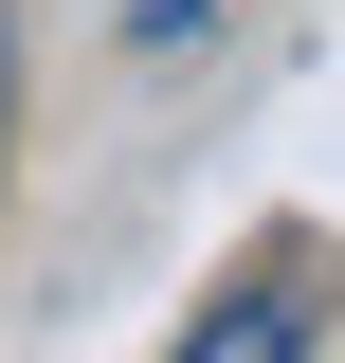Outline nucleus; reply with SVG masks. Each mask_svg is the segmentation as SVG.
I'll return each instance as SVG.
<instances>
[{"label":"nucleus","mask_w":345,"mask_h":363,"mask_svg":"<svg viewBox=\"0 0 345 363\" xmlns=\"http://www.w3.org/2000/svg\"><path fill=\"white\" fill-rule=\"evenodd\" d=\"M309 345H327V272H291V255H273V272H236V291H218L164 363H309Z\"/></svg>","instance_id":"f257e3e1"},{"label":"nucleus","mask_w":345,"mask_h":363,"mask_svg":"<svg viewBox=\"0 0 345 363\" xmlns=\"http://www.w3.org/2000/svg\"><path fill=\"white\" fill-rule=\"evenodd\" d=\"M200 18H218V0H146V37H200Z\"/></svg>","instance_id":"f03ea898"},{"label":"nucleus","mask_w":345,"mask_h":363,"mask_svg":"<svg viewBox=\"0 0 345 363\" xmlns=\"http://www.w3.org/2000/svg\"><path fill=\"white\" fill-rule=\"evenodd\" d=\"M0 73H18V18H0Z\"/></svg>","instance_id":"7ed1b4c3"}]
</instances>
